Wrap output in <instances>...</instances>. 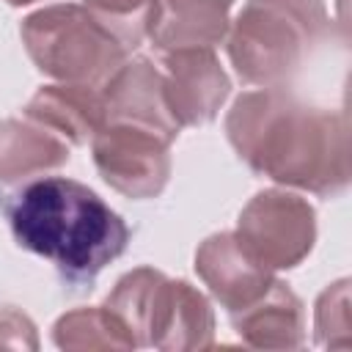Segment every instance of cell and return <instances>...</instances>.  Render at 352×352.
I'll return each mask as SVG.
<instances>
[{
	"mask_svg": "<svg viewBox=\"0 0 352 352\" xmlns=\"http://www.w3.org/2000/svg\"><path fill=\"white\" fill-rule=\"evenodd\" d=\"M19 36L36 69L58 82L102 88L129 55L82 3H58L28 14Z\"/></svg>",
	"mask_w": 352,
	"mask_h": 352,
	"instance_id": "cell-5",
	"label": "cell"
},
{
	"mask_svg": "<svg viewBox=\"0 0 352 352\" xmlns=\"http://www.w3.org/2000/svg\"><path fill=\"white\" fill-rule=\"evenodd\" d=\"M327 30L322 0H248L228 28V58L245 82L286 88Z\"/></svg>",
	"mask_w": 352,
	"mask_h": 352,
	"instance_id": "cell-3",
	"label": "cell"
},
{
	"mask_svg": "<svg viewBox=\"0 0 352 352\" xmlns=\"http://www.w3.org/2000/svg\"><path fill=\"white\" fill-rule=\"evenodd\" d=\"M226 135L236 157L256 173L314 195L336 198L346 190V116L311 107L283 88L245 91L226 116Z\"/></svg>",
	"mask_w": 352,
	"mask_h": 352,
	"instance_id": "cell-1",
	"label": "cell"
},
{
	"mask_svg": "<svg viewBox=\"0 0 352 352\" xmlns=\"http://www.w3.org/2000/svg\"><path fill=\"white\" fill-rule=\"evenodd\" d=\"M52 341L69 352H129L138 349L126 327L102 308H74L52 324Z\"/></svg>",
	"mask_w": 352,
	"mask_h": 352,
	"instance_id": "cell-15",
	"label": "cell"
},
{
	"mask_svg": "<svg viewBox=\"0 0 352 352\" xmlns=\"http://www.w3.org/2000/svg\"><path fill=\"white\" fill-rule=\"evenodd\" d=\"M349 280L341 278L327 286L314 305V336L319 346L346 349L349 346Z\"/></svg>",
	"mask_w": 352,
	"mask_h": 352,
	"instance_id": "cell-17",
	"label": "cell"
},
{
	"mask_svg": "<svg viewBox=\"0 0 352 352\" xmlns=\"http://www.w3.org/2000/svg\"><path fill=\"white\" fill-rule=\"evenodd\" d=\"M195 272L228 314L256 302L272 283V270L258 264L231 231L212 234L198 245Z\"/></svg>",
	"mask_w": 352,
	"mask_h": 352,
	"instance_id": "cell-10",
	"label": "cell"
},
{
	"mask_svg": "<svg viewBox=\"0 0 352 352\" xmlns=\"http://www.w3.org/2000/svg\"><path fill=\"white\" fill-rule=\"evenodd\" d=\"M234 234L267 270H292L316 242V212L297 192L261 190L239 212Z\"/></svg>",
	"mask_w": 352,
	"mask_h": 352,
	"instance_id": "cell-6",
	"label": "cell"
},
{
	"mask_svg": "<svg viewBox=\"0 0 352 352\" xmlns=\"http://www.w3.org/2000/svg\"><path fill=\"white\" fill-rule=\"evenodd\" d=\"M25 116L60 135L69 146H82L104 126L102 88L74 82L41 85L25 104Z\"/></svg>",
	"mask_w": 352,
	"mask_h": 352,
	"instance_id": "cell-12",
	"label": "cell"
},
{
	"mask_svg": "<svg viewBox=\"0 0 352 352\" xmlns=\"http://www.w3.org/2000/svg\"><path fill=\"white\" fill-rule=\"evenodd\" d=\"M19 248L52 261L66 280H94L129 242V228L91 187L66 176L28 182L8 206Z\"/></svg>",
	"mask_w": 352,
	"mask_h": 352,
	"instance_id": "cell-2",
	"label": "cell"
},
{
	"mask_svg": "<svg viewBox=\"0 0 352 352\" xmlns=\"http://www.w3.org/2000/svg\"><path fill=\"white\" fill-rule=\"evenodd\" d=\"M8 6H30V3H36V0H6Z\"/></svg>",
	"mask_w": 352,
	"mask_h": 352,
	"instance_id": "cell-19",
	"label": "cell"
},
{
	"mask_svg": "<svg viewBox=\"0 0 352 352\" xmlns=\"http://www.w3.org/2000/svg\"><path fill=\"white\" fill-rule=\"evenodd\" d=\"M102 104L104 124H135L157 132L168 143L182 132L165 102L162 72L148 58L124 60L102 85Z\"/></svg>",
	"mask_w": 352,
	"mask_h": 352,
	"instance_id": "cell-9",
	"label": "cell"
},
{
	"mask_svg": "<svg viewBox=\"0 0 352 352\" xmlns=\"http://www.w3.org/2000/svg\"><path fill=\"white\" fill-rule=\"evenodd\" d=\"M242 344L253 349H300L305 344V311L300 297L278 278L242 311L228 314Z\"/></svg>",
	"mask_w": 352,
	"mask_h": 352,
	"instance_id": "cell-11",
	"label": "cell"
},
{
	"mask_svg": "<svg viewBox=\"0 0 352 352\" xmlns=\"http://www.w3.org/2000/svg\"><path fill=\"white\" fill-rule=\"evenodd\" d=\"M165 102L179 126L209 124L231 94V80L214 50L192 47L162 55Z\"/></svg>",
	"mask_w": 352,
	"mask_h": 352,
	"instance_id": "cell-8",
	"label": "cell"
},
{
	"mask_svg": "<svg viewBox=\"0 0 352 352\" xmlns=\"http://www.w3.org/2000/svg\"><path fill=\"white\" fill-rule=\"evenodd\" d=\"M0 349H38V333L30 316L11 305H0Z\"/></svg>",
	"mask_w": 352,
	"mask_h": 352,
	"instance_id": "cell-18",
	"label": "cell"
},
{
	"mask_svg": "<svg viewBox=\"0 0 352 352\" xmlns=\"http://www.w3.org/2000/svg\"><path fill=\"white\" fill-rule=\"evenodd\" d=\"M104 308L126 327L135 346L162 352H204L214 344L209 300L187 280H173L154 267L121 275Z\"/></svg>",
	"mask_w": 352,
	"mask_h": 352,
	"instance_id": "cell-4",
	"label": "cell"
},
{
	"mask_svg": "<svg viewBox=\"0 0 352 352\" xmlns=\"http://www.w3.org/2000/svg\"><path fill=\"white\" fill-rule=\"evenodd\" d=\"M231 6L234 0H160L151 44L162 55L192 47L214 50L228 36Z\"/></svg>",
	"mask_w": 352,
	"mask_h": 352,
	"instance_id": "cell-13",
	"label": "cell"
},
{
	"mask_svg": "<svg viewBox=\"0 0 352 352\" xmlns=\"http://www.w3.org/2000/svg\"><path fill=\"white\" fill-rule=\"evenodd\" d=\"M72 146L33 118L0 121V182L14 184L66 165Z\"/></svg>",
	"mask_w": 352,
	"mask_h": 352,
	"instance_id": "cell-14",
	"label": "cell"
},
{
	"mask_svg": "<svg viewBox=\"0 0 352 352\" xmlns=\"http://www.w3.org/2000/svg\"><path fill=\"white\" fill-rule=\"evenodd\" d=\"M170 143L135 124H104L91 138L94 165L104 184L126 198H157L170 176Z\"/></svg>",
	"mask_w": 352,
	"mask_h": 352,
	"instance_id": "cell-7",
	"label": "cell"
},
{
	"mask_svg": "<svg viewBox=\"0 0 352 352\" xmlns=\"http://www.w3.org/2000/svg\"><path fill=\"white\" fill-rule=\"evenodd\" d=\"M88 14L126 50H138L160 16V0H82Z\"/></svg>",
	"mask_w": 352,
	"mask_h": 352,
	"instance_id": "cell-16",
	"label": "cell"
}]
</instances>
